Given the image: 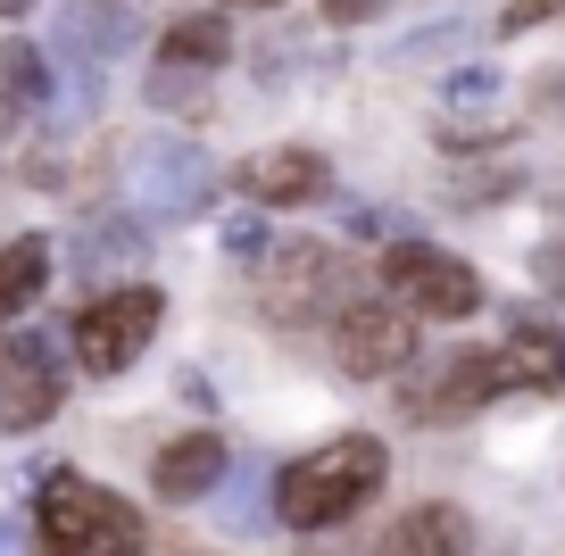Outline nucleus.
I'll return each mask as SVG.
<instances>
[{
  "instance_id": "23",
  "label": "nucleus",
  "mask_w": 565,
  "mask_h": 556,
  "mask_svg": "<svg viewBox=\"0 0 565 556\" xmlns=\"http://www.w3.org/2000/svg\"><path fill=\"white\" fill-rule=\"evenodd\" d=\"M225 249H233V258H242V249H266V225H258V216H242V225L225 233Z\"/></svg>"
},
{
  "instance_id": "19",
  "label": "nucleus",
  "mask_w": 565,
  "mask_h": 556,
  "mask_svg": "<svg viewBox=\"0 0 565 556\" xmlns=\"http://www.w3.org/2000/svg\"><path fill=\"white\" fill-rule=\"evenodd\" d=\"M449 108H466V117H475V108H499V92H508V84H499V75L491 67H466V75H449Z\"/></svg>"
},
{
  "instance_id": "27",
  "label": "nucleus",
  "mask_w": 565,
  "mask_h": 556,
  "mask_svg": "<svg viewBox=\"0 0 565 556\" xmlns=\"http://www.w3.org/2000/svg\"><path fill=\"white\" fill-rule=\"evenodd\" d=\"M233 9H282V0H233Z\"/></svg>"
},
{
  "instance_id": "11",
  "label": "nucleus",
  "mask_w": 565,
  "mask_h": 556,
  "mask_svg": "<svg viewBox=\"0 0 565 556\" xmlns=\"http://www.w3.org/2000/svg\"><path fill=\"white\" fill-rule=\"evenodd\" d=\"M333 183V167H324L308 141H282V150H258L242 167V192L258 200V209H308V200Z\"/></svg>"
},
{
  "instance_id": "24",
  "label": "nucleus",
  "mask_w": 565,
  "mask_h": 556,
  "mask_svg": "<svg viewBox=\"0 0 565 556\" xmlns=\"http://www.w3.org/2000/svg\"><path fill=\"white\" fill-rule=\"evenodd\" d=\"M541 282L565 299V242H548V249H541Z\"/></svg>"
},
{
  "instance_id": "14",
  "label": "nucleus",
  "mask_w": 565,
  "mask_h": 556,
  "mask_svg": "<svg viewBox=\"0 0 565 556\" xmlns=\"http://www.w3.org/2000/svg\"><path fill=\"white\" fill-rule=\"evenodd\" d=\"M225 58H233V25L209 18V9H200V18H175L159 34V67H175V75H209V67H225Z\"/></svg>"
},
{
  "instance_id": "18",
  "label": "nucleus",
  "mask_w": 565,
  "mask_h": 556,
  "mask_svg": "<svg viewBox=\"0 0 565 556\" xmlns=\"http://www.w3.org/2000/svg\"><path fill=\"white\" fill-rule=\"evenodd\" d=\"M134 249H141V233L134 225H125V233H84V249H75V258H84V275H108V266H125V258H134Z\"/></svg>"
},
{
  "instance_id": "28",
  "label": "nucleus",
  "mask_w": 565,
  "mask_h": 556,
  "mask_svg": "<svg viewBox=\"0 0 565 556\" xmlns=\"http://www.w3.org/2000/svg\"><path fill=\"white\" fill-rule=\"evenodd\" d=\"M18 9H25V0H0V18H18Z\"/></svg>"
},
{
  "instance_id": "6",
  "label": "nucleus",
  "mask_w": 565,
  "mask_h": 556,
  "mask_svg": "<svg viewBox=\"0 0 565 556\" xmlns=\"http://www.w3.org/2000/svg\"><path fill=\"white\" fill-rule=\"evenodd\" d=\"M515 383H541L515 349H449V365L433 374V383L416 391V416L424 424H449V416H466V407H482V399H499V391H515Z\"/></svg>"
},
{
  "instance_id": "1",
  "label": "nucleus",
  "mask_w": 565,
  "mask_h": 556,
  "mask_svg": "<svg viewBox=\"0 0 565 556\" xmlns=\"http://www.w3.org/2000/svg\"><path fill=\"white\" fill-rule=\"evenodd\" d=\"M383 482H391V449L374 432H341V440H324L317 457L275 473V523H291V532H333V523H350Z\"/></svg>"
},
{
  "instance_id": "9",
  "label": "nucleus",
  "mask_w": 565,
  "mask_h": 556,
  "mask_svg": "<svg viewBox=\"0 0 565 556\" xmlns=\"http://www.w3.org/2000/svg\"><path fill=\"white\" fill-rule=\"evenodd\" d=\"M333 291H341V249L291 242V249H275V266H266L258 308L275 316V324H308L317 308H333Z\"/></svg>"
},
{
  "instance_id": "5",
  "label": "nucleus",
  "mask_w": 565,
  "mask_h": 556,
  "mask_svg": "<svg viewBox=\"0 0 565 556\" xmlns=\"http://www.w3.org/2000/svg\"><path fill=\"white\" fill-rule=\"evenodd\" d=\"M383 291L399 299L407 316H441V324H458V316L482 308V275L466 258H449V249H433V242H391Z\"/></svg>"
},
{
  "instance_id": "26",
  "label": "nucleus",
  "mask_w": 565,
  "mask_h": 556,
  "mask_svg": "<svg viewBox=\"0 0 565 556\" xmlns=\"http://www.w3.org/2000/svg\"><path fill=\"white\" fill-rule=\"evenodd\" d=\"M9 125H18V100H9V84H0V133H9Z\"/></svg>"
},
{
  "instance_id": "25",
  "label": "nucleus",
  "mask_w": 565,
  "mask_h": 556,
  "mask_svg": "<svg viewBox=\"0 0 565 556\" xmlns=\"http://www.w3.org/2000/svg\"><path fill=\"white\" fill-rule=\"evenodd\" d=\"M358 18H374V0H333V25H358Z\"/></svg>"
},
{
  "instance_id": "22",
  "label": "nucleus",
  "mask_w": 565,
  "mask_h": 556,
  "mask_svg": "<svg viewBox=\"0 0 565 556\" xmlns=\"http://www.w3.org/2000/svg\"><path fill=\"white\" fill-rule=\"evenodd\" d=\"M34 548V532H25V515H0V556H25Z\"/></svg>"
},
{
  "instance_id": "2",
  "label": "nucleus",
  "mask_w": 565,
  "mask_h": 556,
  "mask_svg": "<svg viewBox=\"0 0 565 556\" xmlns=\"http://www.w3.org/2000/svg\"><path fill=\"white\" fill-rule=\"evenodd\" d=\"M42 548L51 556H141V515L117 490H92L84 473H58L42 490Z\"/></svg>"
},
{
  "instance_id": "13",
  "label": "nucleus",
  "mask_w": 565,
  "mask_h": 556,
  "mask_svg": "<svg viewBox=\"0 0 565 556\" xmlns=\"http://www.w3.org/2000/svg\"><path fill=\"white\" fill-rule=\"evenodd\" d=\"M466 548H475L466 515L433 499V506H407V515L383 532V548H374V556H466Z\"/></svg>"
},
{
  "instance_id": "20",
  "label": "nucleus",
  "mask_w": 565,
  "mask_h": 556,
  "mask_svg": "<svg viewBox=\"0 0 565 556\" xmlns=\"http://www.w3.org/2000/svg\"><path fill=\"white\" fill-rule=\"evenodd\" d=\"M150 100H159V108H200L209 92H200V75H175V67H159V75H150Z\"/></svg>"
},
{
  "instance_id": "8",
  "label": "nucleus",
  "mask_w": 565,
  "mask_h": 556,
  "mask_svg": "<svg viewBox=\"0 0 565 556\" xmlns=\"http://www.w3.org/2000/svg\"><path fill=\"white\" fill-rule=\"evenodd\" d=\"M67 399V374H58L51 341L34 332H9L0 341V432H42Z\"/></svg>"
},
{
  "instance_id": "21",
  "label": "nucleus",
  "mask_w": 565,
  "mask_h": 556,
  "mask_svg": "<svg viewBox=\"0 0 565 556\" xmlns=\"http://www.w3.org/2000/svg\"><path fill=\"white\" fill-rule=\"evenodd\" d=\"M565 0H515L508 18H499V34H524V25H541V18H557Z\"/></svg>"
},
{
  "instance_id": "7",
  "label": "nucleus",
  "mask_w": 565,
  "mask_h": 556,
  "mask_svg": "<svg viewBox=\"0 0 565 556\" xmlns=\"http://www.w3.org/2000/svg\"><path fill=\"white\" fill-rule=\"evenodd\" d=\"M333 357L358 383H383V374H399V365L416 357V316H407L399 299H358L333 324Z\"/></svg>"
},
{
  "instance_id": "4",
  "label": "nucleus",
  "mask_w": 565,
  "mask_h": 556,
  "mask_svg": "<svg viewBox=\"0 0 565 556\" xmlns=\"http://www.w3.org/2000/svg\"><path fill=\"white\" fill-rule=\"evenodd\" d=\"M159 316H167V299L150 291V282H117V291H100L84 316H75V365H84V374H125V365L150 349Z\"/></svg>"
},
{
  "instance_id": "16",
  "label": "nucleus",
  "mask_w": 565,
  "mask_h": 556,
  "mask_svg": "<svg viewBox=\"0 0 565 556\" xmlns=\"http://www.w3.org/2000/svg\"><path fill=\"white\" fill-rule=\"evenodd\" d=\"M0 84H9L18 108H51V58H42L34 42H9V51H0Z\"/></svg>"
},
{
  "instance_id": "12",
  "label": "nucleus",
  "mask_w": 565,
  "mask_h": 556,
  "mask_svg": "<svg viewBox=\"0 0 565 556\" xmlns=\"http://www.w3.org/2000/svg\"><path fill=\"white\" fill-rule=\"evenodd\" d=\"M225 466H233V449H225L216 432H183V440H167V449H159V466H150V490H159L167 506H200V499H216Z\"/></svg>"
},
{
  "instance_id": "3",
  "label": "nucleus",
  "mask_w": 565,
  "mask_h": 556,
  "mask_svg": "<svg viewBox=\"0 0 565 556\" xmlns=\"http://www.w3.org/2000/svg\"><path fill=\"white\" fill-rule=\"evenodd\" d=\"M216 192V167L200 141H150V150L125 158V209L141 216V225H183V216H200Z\"/></svg>"
},
{
  "instance_id": "15",
  "label": "nucleus",
  "mask_w": 565,
  "mask_h": 556,
  "mask_svg": "<svg viewBox=\"0 0 565 556\" xmlns=\"http://www.w3.org/2000/svg\"><path fill=\"white\" fill-rule=\"evenodd\" d=\"M51 282V242L25 233V242H0V316H25Z\"/></svg>"
},
{
  "instance_id": "10",
  "label": "nucleus",
  "mask_w": 565,
  "mask_h": 556,
  "mask_svg": "<svg viewBox=\"0 0 565 556\" xmlns=\"http://www.w3.org/2000/svg\"><path fill=\"white\" fill-rule=\"evenodd\" d=\"M134 51V9L125 0H58V25H51V67H84L100 75L108 58Z\"/></svg>"
},
{
  "instance_id": "17",
  "label": "nucleus",
  "mask_w": 565,
  "mask_h": 556,
  "mask_svg": "<svg viewBox=\"0 0 565 556\" xmlns=\"http://www.w3.org/2000/svg\"><path fill=\"white\" fill-rule=\"evenodd\" d=\"M266 515H275V490H266V499H258V482H216V523H225V532H258V523Z\"/></svg>"
}]
</instances>
